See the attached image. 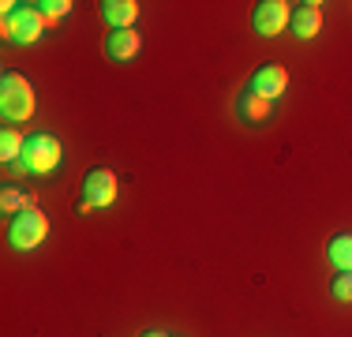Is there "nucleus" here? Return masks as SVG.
I'll return each instance as SVG.
<instances>
[{
	"label": "nucleus",
	"instance_id": "f257e3e1",
	"mask_svg": "<svg viewBox=\"0 0 352 337\" xmlns=\"http://www.w3.org/2000/svg\"><path fill=\"white\" fill-rule=\"evenodd\" d=\"M60 165V142L53 135L38 131V135H27L23 142V157L15 162V173H53Z\"/></svg>",
	"mask_w": 352,
	"mask_h": 337
},
{
	"label": "nucleus",
	"instance_id": "f03ea898",
	"mask_svg": "<svg viewBox=\"0 0 352 337\" xmlns=\"http://www.w3.org/2000/svg\"><path fill=\"white\" fill-rule=\"evenodd\" d=\"M0 109H4L8 120H30V113H34V90H30V83L23 75L8 72L0 79Z\"/></svg>",
	"mask_w": 352,
	"mask_h": 337
},
{
	"label": "nucleus",
	"instance_id": "7ed1b4c3",
	"mask_svg": "<svg viewBox=\"0 0 352 337\" xmlns=\"http://www.w3.org/2000/svg\"><path fill=\"white\" fill-rule=\"evenodd\" d=\"M45 232H49L45 214L30 206V210H23V214H15V217H12V229H8V240H12L19 251H30V248H38V243L45 240Z\"/></svg>",
	"mask_w": 352,
	"mask_h": 337
},
{
	"label": "nucleus",
	"instance_id": "20e7f679",
	"mask_svg": "<svg viewBox=\"0 0 352 337\" xmlns=\"http://www.w3.org/2000/svg\"><path fill=\"white\" fill-rule=\"evenodd\" d=\"M41 23H45V15H41L38 8H19V12L4 15V34H8L12 41L30 45V41L41 38Z\"/></svg>",
	"mask_w": 352,
	"mask_h": 337
},
{
	"label": "nucleus",
	"instance_id": "39448f33",
	"mask_svg": "<svg viewBox=\"0 0 352 337\" xmlns=\"http://www.w3.org/2000/svg\"><path fill=\"white\" fill-rule=\"evenodd\" d=\"M289 19H292V12H289V4L285 0H263V4H255V30L258 34H281L285 27H289Z\"/></svg>",
	"mask_w": 352,
	"mask_h": 337
},
{
	"label": "nucleus",
	"instance_id": "423d86ee",
	"mask_svg": "<svg viewBox=\"0 0 352 337\" xmlns=\"http://www.w3.org/2000/svg\"><path fill=\"white\" fill-rule=\"evenodd\" d=\"M82 199H90L94 206H109L116 199V176L109 168H94L82 184Z\"/></svg>",
	"mask_w": 352,
	"mask_h": 337
},
{
	"label": "nucleus",
	"instance_id": "0eeeda50",
	"mask_svg": "<svg viewBox=\"0 0 352 337\" xmlns=\"http://www.w3.org/2000/svg\"><path fill=\"white\" fill-rule=\"evenodd\" d=\"M285 83H289V75H285L281 64H263L255 75H251V90L255 94H263L266 101H274L285 90Z\"/></svg>",
	"mask_w": 352,
	"mask_h": 337
},
{
	"label": "nucleus",
	"instance_id": "6e6552de",
	"mask_svg": "<svg viewBox=\"0 0 352 337\" xmlns=\"http://www.w3.org/2000/svg\"><path fill=\"white\" fill-rule=\"evenodd\" d=\"M102 15L113 30H131V23H135V15H139V4L135 0H105Z\"/></svg>",
	"mask_w": 352,
	"mask_h": 337
},
{
	"label": "nucleus",
	"instance_id": "1a4fd4ad",
	"mask_svg": "<svg viewBox=\"0 0 352 337\" xmlns=\"http://www.w3.org/2000/svg\"><path fill=\"white\" fill-rule=\"evenodd\" d=\"M292 30H296L300 38H315V34L322 30V8H318L315 0L300 4L296 12H292Z\"/></svg>",
	"mask_w": 352,
	"mask_h": 337
},
{
	"label": "nucleus",
	"instance_id": "9d476101",
	"mask_svg": "<svg viewBox=\"0 0 352 337\" xmlns=\"http://www.w3.org/2000/svg\"><path fill=\"white\" fill-rule=\"evenodd\" d=\"M105 53L113 56V61H131V56L139 53V34L135 30H109Z\"/></svg>",
	"mask_w": 352,
	"mask_h": 337
},
{
	"label": "nucleus",
	"instance_id": "9b49d317",
	"mask_svg": "<svg viewBox=\"0 0 352 337\" xmlns=\"http://www.w3.org/2000/svg\"><path fill=\"white\" fill-rule=\"evenodd\" d=\"M236 113L244 116V120H266V116H270V101L248 87L244 94L236 98Z\"/></svg>",
	"mask_w": 352,
	"mask_h": 337
},
{
	"label": "nucleus",
	"instance_id": "f8f14e48",
	"mask_svg": "<svg viewBox=\"0 0 352 337\" xmlns=\"http://www.w3.org/2000/svg\"><path fill=\"white\" fill-rule=\"evenodd\" d=\"M330 263L338 266V274H349L352 270V232H341L330 240Z\"/></svg>",
	"mask_w": 352,
	"mask_h": 337
},
{
	"label": "nucleus",
	"instance_id": "ddd939ff",
	"mask_svg": "<svg viewBox=\"0 0 352 337\" xmlns=\"http://www.w3.org/2000/svg\"><path fill=\"white\" fill-rule=\"evenodd\" d=\"M34 206V195H27V191H19V188H4V195H0V210L4 214H23V210H30Z\"/></svg>",
	"mask_w": 352,
	"mask_h": 337
},
{
	"label": "nucleus",
	"instance_id": "4468645a",
	"mask_svg": "<svg viewBox=\"0 0 352 337\" xmlns=\"http://www.w3.org/2000/svg\"><path fill=\"white\" fill-rule=\"evenodd\" d=\"M23 142H27V139H23L15 128H4V135H0V157L15 165V162L23 157Z\"/></svg>",
	"mask_w": 352,
	"mask_h": 337
},
{
	"label": "nucleus",
	"instance_id": "2eb2a0df",
	"mask_svg": "<svg viewBox=\"0 0 352 337\" xmlns=\"http://www.w3.org/2000/svg\"><path fill=\"white\" fill-rule=\"evenodd\" d=\"M34 8H41V15H45V19H60V15L72 12L68 0H41V4H34Z\"/></svg>",
	"mask_w": 352,
	"mask_h": 337
},
{
	"label": "nucleus",
	"instance_id": "dca6fc26",
	"mask_svg": "<svg viewBox=\"0 0 352 337\" xmlns=\"http://www.w3.org/2000/svg\"><path fill=\"white\" fill-rule=\"evenodd\" d=\"M333 296L352 303V270H349V274H338V277H333Z\"/></svg>",
	"mask_w": 352,
	"mask_h": 337
},
{
	"label": "nucleus",
	"instance_id": "f3484780",
	"mask_svg": "<svg viewBox=\"0 0 352 337\" xmlns=\"http://www.w3.org/2000/svg\"><path fill=\"white\" fill-rule=\"evenodd\" d=\"M142 337H169V334H157V330H150V334H142Z\"/></svg>",
	"mask_w": 352,
	"mask_h": 337
}]
</instances>
